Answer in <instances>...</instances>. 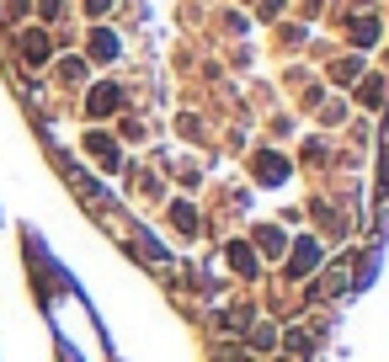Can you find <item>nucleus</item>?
<instances>
[{
	"mask_svg": "<svg viewBox=\"0 0 389 362\" xmlns=\"http://www.w3.org/2000/svg\"><path fill=\"white\" fill-rule=\"evenodd\" d=\"M59 75H64V81H81L85 64H81V59H64V64H59Z\"/></svg>",
	"mask_w": 389,
	"mask_h": 362,
	"instance_id": "nucleus-6",
	"label": "nucleus"
},
{
	"mask_svg": "<svg viewBox=\"0 0 389 362\" xmlns=\"http://www.w3.org/2000/svg\"><path fill=\"white\" fill-rule=\"evenodd\" d=\"M256 346H261V352H272V346H277V331H272V325H261V331H256Z\"/></svg>",
	"mask_w": 389,
	"mask_h": 362,
	"instance_id": "nucleus-7",
	"label": "nucleus"
},
{
	"mask_svg": "<svg viewBox=\"0 0 389 362\" xmlns=\"http://www.w3.org/2000/svg\"><path fill=\"white\" fill-rule=\"evenodd\" d=\"M6 16H27V0H6Z\"/></svg>",
	"mask_w": 389,
	"mask_h": 362,
	"instance_id": "nucleus-9",
	"label": "nucleus"
},
{
	"mask_svg": "<svg viewBox=\"0 0 389 362\" xmlns=\"http://www.w3.org/2000/svg\"><path fill=\"white\" fill-rule=\"evenodd\" d=\"M16 48H21V59H27V64H48V53H53V38H48L43 27H27V32L16 38Z\"/></svg>",
	"mask_w": 389,
	"mask_h": 362,
	"instance_id": "nucleus-1",
	"label": "nucleus"
},
{
	"mask_svg": "<svg viewBox=\"0 0 389 362\" xmlns=\"http://www.w3.org/2000/svg\"><path fill=\"white\" fill-rule=\"evenodd\" d=\"M85 48H91V59H96V64H113L118 53H123V48H118V32H107V27H96L91 38H85Z\"/></svg>",
	"mask_w": 389,
	"mask_h": 362,
	"instance_id": "nucleus-2",
	"label": "nucleus"
},
{
	"mask_svg": "<svg viewBox=\"0 0 389 362\" xmlns=\"http://www.w3.org/2000/svg\"><path fill=\"white\" fill-rule=\"evenodd\" d=\"M118 101H123V96H118V86H96L91 90V118H113Z\"/></svg>",
	"mask_w": 389,
	"mask_h": 362,
	"instance_id": "nucleus-3",
	"label": "nucleus"
},
{
	"mask_svg": "<svg viewBox=\"0 0 389 362\" xmlns=\"http://www.w3.org/2000/svg\"><path fill=\"white\" fill-rule=\"evenodd\" d=\"M38 11H43V16H59V11H64V0H43Z\"/></svg>",
	"mask_w": 389,
	"mask_h": 362,
	"instance_id": "nucleus-10",
	"label": "nucleus"
},
{
	"mask_svg": "<svg viewBox=\"0 0 389 362\" xmlns=\"http://www.w3.org/2000/svg\"><path fill=\"white\" fill-rule=\"evenodd\" d=\"M85 11H91V16H107V11H113V0H85Z\"/></svg>",
	"mask_w": 389,
	"mask_h": 362,
	"instance_id": "nucleus-8",
	"label": "nucleus"
},
{
	"mask_svg": "<svg viewBox=\"0 0 389 362\" xmlns=\"http://www.w3.org/2000/svg\"><path fill=\"white\" fill-rule=\"evenodd\" d=\"M283 171H288V165L277 160V155H261V181H283Z\"/></svg>",
	"mask_w": 389,
	"mask_h": 362,
	"instance_id": "nucleus-4",
	"label": "nucleus"
},
{
	"mask_svg": "<svg viewBox=\"0 0 389 362\" xmlns=\"http://www.w3.org/2000/svg\"><path fill=\"white\" fill-rule=\"evenodd\" d=\"M256 240H261V251H266V256L283 251V234H277V229H256Z\"/></svg>",
	"mask_w": 389,
	"mask_h": 362,
	"instance_id": "nucleus-5",
	"label": "nucleus"
}]
</instances>
